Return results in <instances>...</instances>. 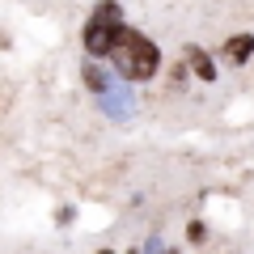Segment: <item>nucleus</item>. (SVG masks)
Listing matches in <instances>:
<instances>
[{
    "instance_id": "obj_4",
    "label": "nucleus",
    "mask_w": 254,
    "mask_h": 254,
    "mask_svg": "<svg viewBox=\"0 0 254 254\" xmlns=\"http://www.w3.org/2000/svg\"><path fill=\"white\" fill-rule=\"evenodd\" d=\"M220 60L233 64V68H246V64L254 60V34H250V30H237V34H229L225 47H220Z\"/></svg>"
},
{
    "instance_id": "obj_2",
    "label": "nucleus",
    "mask_w": 254,
    "mask_h": 254,
    "mask_svg": "<svg viewBox=\"0 0 254 254\" xmlns=\"http://www.w3.org/2000/svg\"><path fill=\"white\" fill-rule=\"evenodd\" d=\"M123 30H127L123 4H119V0H98L93 13L85 17V26H81V47H85V55H89V60H110V51H115V43H119Z\"/></svg>"
},
{
    "instance_id": "obj_7",
    "label": "nucleus",
    "mask_w": 254,
    "mask_h": 254,
    "mask_svg": "<svg viewBox=\"0 0 254 254\" xmlns=\"http://www.w3.org/2000/svg\"><path fill=\"white\" fill-rule=\"evenodd\" d=\"M187 242L190 246H203V242H208V225H203V220H190V225H187Z\"/></svg>"
},
{
    "instance_id": "obj_11",
    "label": "nucleus",
    "mask_w": 254,
    "mask_h": 254,
    "mask_svg": "<svg viewBox=\"0 0 254 254\" xmlns=\"http://www.w3.org/2000/svg\"><path fill=\"white\" fill-rule=\"evenodd\" d=\"M131 254H140V250H131Z\"/></svg>"
},
{
    "instance_id": "obj_5",
    "label": "nucleus",
    "mask_w": 254,
    "mask_h": 254,
    "mask_svg": "<svg viewBox=\"0 0 254 254\" xmlns=\"http://www.w3.org/2000/svg\"><path fill=\"white\" fill-rule=\"evenodd\" d=\"M182 60H187V68H190V76H195V81H203V85H212V81H216V60H212V55L203 51V47H195V43H190L187 51H182Z\"/></svg>"
},
{
    "instance_id": "obj_10",
    "label": "nucleus",
    "mask_w": 254,
    "mask_h": 254,
    "mask_svg": "<svg viewBox=\"0 0 254 254\" xmlns=\"http://www.w3.org/2000/svg\"><path fill=\"white\" fill-rule=\"evenodd\" d=\"M98 254H115V250H98Z\"/></svg>"
},
{
    "instance_id": "obj_6",
    "label": "nucleus",
    "mask_w": 254,
    "mask_h": 254,
    "mask_svg": "<svg viewBox=\"0 0 254 254\" xmlns=\"http://www.w3.org/2000/svg\"><path fill=\"white\" fill-rule=\"evenodd\" d=\"M81 81H85V89H93V93H98V98H102V93H106L110 85L119 81V76H115V72H106V68H102L98 60H89V64H85V68H81Z\"/></svg>"
},
{
    "instance_id": "obj_3",
    "label": "nucleus",
    "mask_w": 254,
    "mask_h": 254,
    "mask_svg": "<svg viewBox=\"0 0 254 254\" xmlns=\"http://www.w3.org/2000/svg\"><path fill=\"white\" fill-rule=\"evenodd\" d=\"M98 106L106 110V119H119V123H127V119L136 115V93H131V85L119 76V81L98 98Z\"/></svg>"
},
{
    "instance_id": "obj_1",
    "label": "nucleus",
    "mask_w": 254,
    "mask_h": 254,
    "mask_svg": "<svg viewBox=\"0 0 254 254\" xmlns=\"http://www.w3.org/2000/svg\"><path fill=\"white\" fill-rule=\"evenodd\" d=\"M110 68H115V76H123L127 85H144V81H153V76L161 72V47H157L144 30L127 26L123 34H119L115 51H110Z\"/></svg>"
},
{
    "instance_id": "obj_8",
    "label": "nucleus",
    "mask_w": 254,
    "mask_h": 254,
    "mask_svg": "<svg viewBox=\"0 0 254 254\" xmlns=\"http://www.w3.org/2000/svg\"><path fill=\"white\" fill-rule=\"evenodd\" d=\"M165 250H170V246H165L161 237H148V242L140 246V254H165Z\"/></svg>"
},
{
    "instance_id": "obj_9",
    "label": "nucleus",
    "mask_w": 254,
    "mask_h": 254,
    "mask_svg": "<svg viewBox=\"0 0 254 254\" xmlns=\"http://www.w3.org/2000/svg\"><path fill=\"white\" fill-rule=\"evenodd\" d=\"M165 254H182V250H165Z\"/></svg>"
}]
</instances>
